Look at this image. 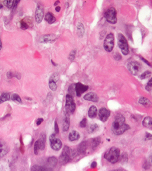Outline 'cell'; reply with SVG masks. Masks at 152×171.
I'll return each mask as SVG.
<instances>
[{
    "mask_svg": "<svg viewBox=\"0 0 152 171\" xmlns=\"http://www.w3.org/2000/svg\"><path fill=\"white\" fill-rule=\"evenodd\" d=\"M97 166V163L96 162H93V163L91 165V168H95Z\"/></svg>",
    "mask_w": 152,
    "mask_h": 171,
    "instance_id": "46",
    "label": "cell"
},
{
    "mask_svg": "<svg viewBox=\"0 0 152 171\" xmlns=\"http://www.w3.org/2000/svg\"><path fill=\"white\" fill-rule=\"evenodd\" d=\"M76 106L74 101L73 96L68 94L66 96V102H65V109L66 112L68 114H73L76 110Z\"/></svg>",
    "mask_w": 152,
    "mask_h": 171,
    "instance_id": "6",
    "label": "cell"
},
{
    "mask_svg": "<svg viewBox=\"0 0 152 171\" xmlns=\"http://www.w3.org/2000/svg\"><path fill=\"white\" fill-rule=\"evenodd\" d=\"M88 89V86L87 85H84L80 83H78L75 85V92L77 96L80 97L81 94L86 92Z\"/></svg>",
    "mask_w": 152,
    "mask_h": 171,
    "instance_id": "10",
    "label": "cell"
},
{
    "mask_svg": "<svg viewBox=\"0 0 152 171\" xmlns=\"http://www.w3.org/2000/svg\"><path fill=\"white\" fill-rule=\"evenodd\" d=\"M59 78H60V76H59V74H58V73H54V74H52L51 75V77H50V79H49V80H52V81H54V82L56 83V82L58 81Z\"/></svg>",
    "mask_w": 152,
    "mask_h": 171,
    "instance_id": "34",
    "label": "cell"
},
{
    "mask_svg": "<svg viewBox=\"0 0 152 171\" xmlns=\"http://www.w3.org/2000/svg\"><path fill=\"white\" fill-rule=\"evenodd\" d=\"M127 68L133 75L137 76L142 69V65L140 63L137 61H132L128 63Z\"/></svg>",
    "mask_w": 152,
    "mask_h": 171,
    "instance_id": "8",
    "label": "cell"
},
{
    "mask_svg": "<svg viewBox=\"0 0 152 171\" xmlns=\"http://www.w3.org/2000/svg\"><path fill=\"white\" fill-rule=\"evenodd\" d=\"M20 27H21V29H23V30H26V29H28L29 26L27 25V24L26 23V22H24L23 20H22V21H21V22H20Z\"/></svg>",
    "mask_w": 152,
    "mask_h": 171,
    "instance_id": "36",
    "label": "cell"
},
{
    "mask_svg": "<svg viewBox=\"0 0 152 171\" xmlns=\"http://www.w3.org/2000/svg\"><path fill=\"white\" fill-rule=\"evenodd\" d=\"M109 116H110V111L108 109L105 108H102L99 109V117L102 121L103 122L106 121Z\"/></svg>",
    "mask_w": 152,
    "mask_h": 171,
    "instance_id": "12",
    "label": "cell"
},
{
    "mask_svg": "<svg viewBox=\"0 0 152 171\" xmlns=\"http://www.w3.org/2000/svg\"><path fill=\"white\" fill-rule=\"evenodd\" d=\"M84 99L88 101L93 102H97L99 101V98L97 95V94L95 92H89L88 94H85L84 96Z\"/></svg>",
    "mask_w": 152,
    "mask_h": 171,
    "instance_id": "14",
    "label": "cell"
},
{
    "mask_svg": "<svg viewBox=\"0 0 152 171\" xmlns=\"http://www.w3.org/2000/svg\"><path fill=\"white\" fill-rule=\"evenodd\" d=\"M8 148L4 143L0 141V159L8 153Z\"/></svg>",
    "mask_w": 152,
    "mask_h": 171,
    "instance_id": "16",
    "label": "cell"
},
{
    "mask_svg": "<svg viewBox=\"0 0 152 171\" xmlns=\"http://www.w3.org/2000/svg\"><path fill=\"white\" fill-rule=\"evenodd\" d=\"M80 134L76 131H72L69 134L68 139L71 141H74L79 140L80 139Z\"/></svg>",
    "mask_w": 152,
    "mask_h": 171,
    "instance_id": "21",
    "label": "cell"
},
{
    "mask_svg": "<svg viewBox=\"0 0 152 171\" xmlns=\"http://www.w3.org/2000/svg\"><path fill=\"white\" fill-rule=\"evenodd\" d=\"M121 161L122 162L127 161V155L126 153H123L121 155Z\"/></svg>",
    "mask_w": 152,
    "mask_h": 171,
    "instance_id": "41",
    "label": "cell"
},
{
    "mask_svg": "<svg viewBox=\"0 0 152 171\" xmlns=\"http://www.w3.org/2000/svg\"><path fill=\"white\" fill-rule=\"evenodd\" d=\"M143 125L144 127L152 130V118L150 117H146L144 118L142 122Z\"/></svg>",
    "mask_w": 152,
    "mask_h": 171,
    "instance_id": "17",
    "label": "cell"
},
{
    "mask_svg": "<svg viewBox=\"0 0 152 171\" xmlns=\"http://www.w3.org/2000/svg\"><path fill=\"white\" fill-rule=\"evenodd\" d=\"M39 150H40V146H39V144L38 140H37L35 143V144H34V153L36 155H38Z\"/></svg>",
    "mask_w": 152,
    "mask_h": 171,
    "instance_id": "31",
    "label": "cell"
},
{
    "mask_svg": "<svg viewBox=\"0 0 152 171\" xmlns=\"http://www.w3.org/2000/svg\"><path fill=\"white\" fill-rule=\"evenodd\" d=\"M106 21L109 23L115 24L117 22V11L115 8L111 7L107 10L104 15Z\"/></svg>",
    "mask_w": 152,
    "mask_h": 171,
    "instance_id": "5",
    "label": "cell"
},
{
    "mask_svg": "<svg viewBox=\"0 0 152 171\" xmlns=\"http://www.w3.org/2000/svg\"><path fill=\"white\" fill-rule=\"evenodd\" d=\"M2 7H3V6H2V5L0 4V9H1V8H2Z\"/></svg>",
    "mask_w": 152,
    "mask_h": 171,
    "instance_id": "51",
    "label": "cell"
},
{
    "mask_svg": "<svg viewBox=\"0 0 152 171\" xmlns=\"http://www.w3.org/2000/svg\"><path fill=\"white\" fill-rule=\"evenodd\" d=\"M114 35L112 33L106 36L104 43V47L106 51L108 52H112L114 47Z\"/></svg>",
    "mask_w": 152,
    "mask_h": 171,
    "instance_id": "7",
    "label": "cell"
},
{
    "mask_svg": "<svg viewBox=\"0 0 152 171\" xmlns=\"http://www.w3.org/2000/svg\"><path fill=\"white\" fill-rule=\"evenodd\" d=\"M77 33L80 37H82L84 34V27L83 24L79 23L77 25Z\"/></svg>",
    "mask_w": 152,
    "mask_h": 171,
    "instance_id": "25",
    "label": "cell"
},
{
    "mask_svg": "<svg viewBox=\"0 0 152 171\" xmlns=\"http://www.w3.org/2000/svg\"><path fill=\"white\" fill-rule=\"evenodd\" d=\"M44 16V11L43 8L41 5H38L35 12V19L38 23L42 22Z\"/></svg>",
    "mask_w": 152,
    "mask_h": 171,
    "instance_id": "11",
    "label": "cell"
},
{
    "mask_svg": "<svg viewBox=\"0 0 152 171\" xmlns=\"http://www.w3.org/2000/svg\"><path fill=\"white\" fill-rule=\"evenodd\" d=\"M104 157L110 163H117L120 157V151L117 148H111L105 153Z\"/></svg>",
    "mask_w": 152,
    "mask_h": 171,
    "instance_id": "2",
    "label": "cell"
},
{
    "mask_svg": "<svg viewBox=\"0 0 152 171\" xmlns=\"http://www.w3.org/2000/svg\"><path fill=\"white\" fill-rule=\"evenodd\" d=\"M148 164L149 165H152V155L149 157V161H148Z\"/></svg>",
    "mask_w": 152,
    "mask_h": 171,
    "instance_id": "45",
    "label": "cell"
},
{
    "mask_svg": "<svg viewBox=\"0 0 152 171\" xmlns=\"http://www.w3.org/2000/svg\"><path fill=\"white\" fill-rule=\"evenodd\" d=\"M118 45L123 54L126 55L129 54V47L127 41L125 36L121 33H119L118 35Z\"/></svg>",
    "mask_w": 152,
    "mask_h": 171,
    "instance_id": "4",
    "label": "cell"
},
{
    "mask_svg": "<svg viewBox=\"0 0 152 171\" xmlns=\"http://www.w3.org/2000/svg\"><path fill=\"white\" fill-rule=\"evenodd\" d=\"M39 144L40 146V150H43L45 148V143H46V136L45 134H42L40 136L39 139L38 140Z\"/></svg>",
    "mask_w": 152,
    "mask_h": 171,
    "instance_id": "22",
    "label": "cell"
},
{
    "mask_svg": "<svg viewBox=\"0 0 152 171\" xmlns=\"http://www.w3.org/2000/svg\"><path fill=\"white\" fill-rule=\"evenodd\" d=\"M76 50H73L71 52L70 54L69 55V59L72 61L74 58H75V56H76Z\"/></svg>",
    "mask_w": 152,
    "mask_h": 171,
    "instance_id": "40",
    "label": "cell"
},
{
    "mask_svg": "<svg viewBox=\"0 0 152 171\" xmlns=\"http://www.w3.org/2000/svg\"><path fill=\"white\" fill-rule=\"evenodd\" d=\"M152 88V78L149 81L147 85L146 86V89L147 91H150Z\"/></svg>",
    "mask_w": 152,
    "mask_h": 171,
    "instance_id": "39",
    "label": "cell"
},
{
    "mask_svg": "<svg viewBox=\"0 0 152 171\" xmlns=\"http://www.w3.org/2000/svg\"><path fill=\"white\" fill-rule=\"evenodd\" d=\"M49 87L50 89L52 91H55L57 89V86H56V83L54 82L52 80H49Z\"/></svg>",
    "mask_w": 152,
    "mask_h": 171,
    "instance_id": "28",
    "label": "cell"
},
{
    "mask_svg": "<svg viewBox=\"0 0 152 171\" xmlns=\"http://www.w3.org/2000/svg\"><path fill=\"white\" fill-rule=\"evenodd\" d=\"M138 103L146 107H150L152 106V105L151 101L149 99H147V98H145V97H141L139 99Z\"/></svg>",
    "mask_w": 152,
    "mask_h": 171,
    "instance_id": "19",
    "label": "cell"
},
{
    "mask_svg": "<svg viewBox=\"0 0 152 171\" xmlns=\"http://www.w3.org/2000/svg\"><path fill=\"white\" fill-rule=\"evenodd\" d=\"M98 128H99V126L96 124L91 125L88 128V132L93 133V132H96V131L98 130Z\"/></svg>",
    "mask_w": 152,
    "mask_h": 171,
    "instance_id": "29",
    "label": "cell"
},
{
    "mask_svg": "<svg viewBox=\"0 0 152 171\" xmlns=\"http://www.w3.org/2000/svg\"><path fill=\"white\" fill-rule=\"evenodd\" d=\"M151 75H152V73L150 71H146L140 76V78L142 80H144V79H146V78L149 77Z\"/></svg>",
    "mask_w": 152,
    "mask_h": 171,
    "instance_id": "30",
    "label": "cell"
},
{
    "mask_svg": "<svg viewBox=\"0 0 152 171\" xmlns=\"http://www.w3.org/2000/svg\"><path fill=\"white\" fill-rule=\"evenodd\" d=\"M130 128L128 124H125V119L121 114L117 115L112 123L111 130L115 135H121Z\"/></svg>",
    "mask_w": 152,
    "mask_h": 171,
    "instance_id": "1",
    "label": "cell"
},
{
    "mask_svg": "<svg viewBox=\"0 0 152 171\" xmlns=\"http://www.w3.org/2000/svg\"><path fill=\"white\" fill-rule=\"evenodd\" d=\"M10 99V95L7 93H4L0 96V104L4 102L8 101Z\"/></svg>",
    "mask_w": 152,
    "mask_h": 171,
    "instance_id": "26",
    "label": "cell"
},
{
    "mask_svg": "<svg viewBox=\"0 0 152 171\" xmlns=\"http://www.w3.org/2000/svg\"><path fill=\"white\" fill-rule=\"evenodd\" d=\"M42 166H39V165H33L31 168V171H41L42 169Z\"/></svg>",
    "mask_w": 152,
    "mask_h": 171,
    "instance_id": "37",
    "label": "cell"
},
{
    "mask_svg": "<svg viewBox=\"0 0 152 171\" xmlns=\"http://www.w3.org/2000/svg\"><path fill=\"white\" fill-rule=\"evenodd\" d=\"M77 152H76L74 150H72V148L68 146H65L63 148L62 153L60 156V162L63 165L68 163L71 161L72 158L76 156Z\"/></svg>",
    "mask_w": 152,
    "mask_h": 171,
    "instance_id": "3",
    "label": "cell"
},
{
    "mask_svg": "<svg viewBox=\"0 0 152 171\" xmlns=\"http://www.w3.org/2000/svg\"><path fill=\"white\" fill-rule=\"evenodd\" d=\"M49 141H50L51 147L53 150L55 151L60 150L62 148V146H63L62 141L59 139H58L55 134H52L49 137Z\"/></svg>",
    "mask_w": 152,
    "mask_h": 171,
    "instance_id": "9",
    "label": "cell"
},
{
    "mask_svg": "<svg viewBox=\"0 0 152 171\" xmlns=\"http://www.w3.org/2000/svg\"><path fill=\"white\" fill-rule=\"evenodd\" d=\"M59 3H60V1H56V2H55V4H54V6H57V4H59Z\"/></svg>",
    "mask_w": 152,
    "mask_h": 171,
    "instance_id": "49",
    "label": "cell"
},
{
    "mask_svg": "<svg viewBox=\"0 0 152 171\" xmlns=\"http://www.w3.org/2000/svg\"><path fill=\"white\" fill-rule=\"evenodd\" d=\"M41 171H51V170H50L49 169L47 168L42 167V169H41Z\"/></svg>",
    "mask_w": 152,
    "mask_h": 171,
    "instance_id": "47",
    "label": "cell"
},
{
    "mask_svg": "<svg viewBox=\"0 0 152 171\" xmlns=\"http://www.w3.org/2000/svg\"><path fill=\"white\" fill-rule=\"evenodd\" d=\"M146 140H150V139H152V135L147 132L146 133Z\"/></svg>",
    "mask_w": 152,
    "mask_h": 171,
    "instance_id": "43",
    "label": "cell"
},
{
    "mask_svg": "<svg viewBox=\"0 0 152 171\" xmlns=\"http://www.w3.org/2000/svg\"><path fill=\"white\" fill-rule=\"evenodd\" d=\"M87 125V119L86 118H84L80 122V126L82 128H85Z\"/></svg>",
    "mask_w": 152,
    "mask_h": 171,
    "instance_id": "38",
    "label": "cell"
},
{
    "mask_svg": "<svg viewBox=\"0 0 152 171\" xmlns=\"http://www.w3.org/2000/svg\"><path fill=\"white\" fill-rule=\"evenodd\" d=\"M54 128H55V132L56 134H58L59 132V128H58V125L56 123V121L55 122V125H54Z\"/></svg>",
    "mask_w": 152,
    "mask_h": 171,
    "instance_id": "42",
    "label": "cell"
},
{
    "mask_svg": "<svg viewBox=\"0 0 152 171\" xmlns=\"http://www.w3.org/2000/svg\"><path fill=\"white\" fill-rule=\"evenodd\" d=\"M47 161H48L49 165L51 166H52V167L55 166L56 165V164L58 163L57 159H56L55 157H54V156L49 157L48 158Z\"/></svg>",
    "mask_w": 152,
    "mask_h": 171,
    "instance_id": "24",
    "label": "cell"
},
{
    "mask_svg": "<svg viewBox=\"0 0 152 171\" xmlns=\"http://www.w3.org/2000/svg\"><path fill=\"white\" fill-rule=\"evenodd\" d=\"M43 121V119L40 118H38V119L37 120V122H36V125H39L42 124V123Z\"/></svg>",
    "mask_w": 152,
    "mask_h": 171,
    "instance_id": "44",
    "label": "cell"
},
{
    "mask_svg": "<svg viewBox=\"0 0 152 171\" xmlns=\"http://www.w3.org/2000/svg\"><path fill=\"white\" fill-rule=\"evenodd\" d=\"M2 49V42H1V40H0V50Z\"/></svg>",
    "mask_w": 152,
    "mask_h": 171,
    "instance_id": "50",
    "label": "cell"
},
{
    "mask_svg": "<svg viewBox=\"0 0 152 171\" xmlns=\"http://www.w3.org/2000/svg\"><path fill=\"white\" fill-rule=\"evenodd\" d=\"M57 38V36L55 35H46L42 36L39 39L41 43H48L54 41Z\"/></svg>",
    "mask_w": 152,
    "mask_h": 171,
    "instance_id": "13",
    "label": "cell"
},
{
    "mask_svg": "<svg viewBox=\"0 0 152 171\" xmlns=\"http://www.w3.org/2000/svg\"><path fill=\"white\" fill-rule=\"evenodd\" d=\"M97 109L95 106H91L88 109V115L90 118H94L97 116Z\"/></svg>",
    "mask_w": 152,
    "mask_h": 171,
    "instance_id": "20",
    "label": "cell"
},
{
    "mask_svg": "<svg viewBox=\"0 0 152 171\" xmlns=\"http://www.w3.org/2000/svg\"><path fill=\"white\" fill-rule=\"evenodd\" d=\"M70 115L67 112H66L63 120V130L64 131H67L68 130L70 127Z\"/></svg>",
    "mask_w": 152,
    "mask_h": 171,
    "instance_id": "15",
    "label": "cell"
},
{
    "mask_svg": "<svg viewBox=\"0 0 152 171\" xmlns=\"http://www.w3.org/2000/svg\"><path fill=\"white\" fill-rule=\"evenodd\" d=\"M87 149V143L86 141H83L80 143L78 146L77 153L79 154L83 155L86 153Z\"/></svg>",
    "mask_w": 152,
    "mask_h": 171,
    "instance_id": "18",
    "label": "cell"
},
{
    "mask_svg": "<svg viewBox=\"0 0 152 171\" xmlns=\"http://www.w3.org/2000/svg\"><path fill=\"white\" fill-rule=\"evenodd\" d=\"M75 85H72L70 86V87L68 88V92H69V94L72 96L74 93H76L75 92Z\"/></svg>",
    "mask_w": 152,
    "mask_h": 171,
    "instance_id": "35",
    "label": "cell"
},
{
    "mask_svg": "<svg viewBox=\"0 0 152 171\" xmlns=\"http://www.w3.org/2000/svg\"><path fill=\"white\" fill-rule=\"evenodd\" d=\"M11 99L13 101L17 102H18V103H22V99L19 96V95H18L17 94H13L11 97Z\"/></svg>",
    "mask_w": 152,
    "mask_h": 171,
    "instance_id": "32",
    "label": "cell"
},
{
    "mask_svg": "<svg viewBox=\"0 0 152 171\" xmlns=\"http://www.w3.org/2000/svg\"><path fill=\"white\" fill-rule=\"evenodd\" d=\"M101 143V139L100 137H96L93 139L91 142V147L92 148H97Z\"/></svg>",
    "mask_w": 152,
    "mask_h": 171,
    "instance_id": "27",
    "label": "cell"
},
{
    "mask_svg": "<svg viewBox=\"0 0 152 171\" xmlns=\"http://www.w3.org/2000/svg\"><path fill=\"white\" fill-rule=\"evenodd\" d=\"M45 20L48 22V23L52 24L56 21V18L52 13H48L45 16Z\"/></svg>",
    "mask_w": 152,
    "mask_h": 171,
    "instance_id": "23",
    "label": "cell"
},
{
    "mask_svg": "<svg viewBox=\"0 0 152 171\" xmlns=\"http://www.w3.org/2000/svg\"><path fill=\"white\" fill-rule=\"evenodd\" d=\"M60 10H61V7L60 6H57L56 8H55V10H56V11H57V12H59L60 11Z\"/></svg>",
    "mask_w": 152,
    "mask_h": 171,
    "instance_id": "48",
    "label": "cell"
},
{
    "mask_svg": "<svg viewBox=\"0 0 152 171\" xmlns=\"http://www.w3.org/2000/svg\"><path fill=\"white\" fill-rule=\"evenodd\" d=\"M14 1H4L3 4L7 8H11L14 5Z\"/></svg>",
    "mask_w": 152,
    "mask_h": 171,
    "instance_id": "33",
    "label": "cell"
}]
</instances>
